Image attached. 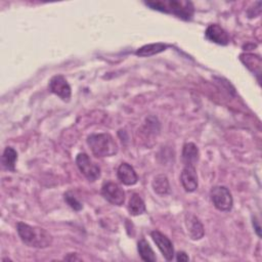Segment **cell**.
Wrapping results in <instances>:
<instances>
[{"label": "cell", "instance_id": "cell-22", "mask_svg": "<svg viewBox=\"0 0 262 262\" xmlns=\"http://www.w3.org/2000/svg\"><path fill=\"white\" fill-rule=\"evenodd\" d=\"M253 225L255 226V229H256V232H257V234H258V236H261V234H260V226H259V224H258V221L255 219H253Z\"/></svg>", "mask_w": 262, "mask_h": 262}, {"label": "cell", "instance_id": "cell-15", "mask_svg": "<svg viewBox=\"0 0 262 262\" xmlns=\"http://www.w3.org/2000/svg\"><path fill=\"white\" fill-rule=\"evenodd\" d=\"M168 48V45L165 43H151V44H146L143 45L142 47L138 48L135 51V54L140 57H148L155 54H158Z\"/></svg>", "mask_w": 262, "mask_h": 262}, {"label": "cell", "instance_id": "cell-4", "mask_svg": "<svg viewBox=\"0 0 262 262\" xmlns=\"http://www.w3.org/2000/svg\"><path fill=\"white\" fill-rule=\"evenodd\" d=\"M211 200L215 208L219 211L228 212L231 210L233 205V199L231 192L226 186L217 185L211 189Z\"/></svg>", "mask_w": 262, "mask_h": 262}, {"label": "cell", "instance_id": "cell-11", "mask_svg": "<svg viewBox=\"0 0 262 262\" xmlns=\"http://www.w3.org/2000/svg\"><path fill=\"white\" fill-rule=\"evenodd\" d=\"M180 181L185 191H194L198 188V174L195 171V167L184 166L180 175Z\"/></svg>", "mask_w": 262, "mask_h": 262}, {"label": "cell", "instance_id": "cell-17", "mask_svg": "<svg viewBox=\"0 0 262 262\" xmlns=\"http://www.w3.org/2000/svg\"><path fill=\"white\" fill-rule=\"evenodd\" d=\"M16 161H17L16 150L11 146L5 147V149L3 151V155H2V165H3V167L8 171L13 172L15 170Z\"/></svg>", "mask_w": 262, "mask_h": 262}, {"label": "cell", "instance_id": "cell-13", "mask_svg": "<svg viewBox=\"0 0 262 262\" xmlns=\"http://www.w3.org/2000/svg\"><path fill=\"white\" fill-rule=\"evenodd\" d=\"M200 158L198 146L192 142H187L182 148V162L184 166L195 167Z\"/></svg>", "mask_w": 262, "mask_h": 262}, {"label": "cell", "instance_id": "cell-1", "mask_svg": "<svg viewBox=\"0 0 262 262\" xmlns=\"http://www.w3.org/2000/svg\"><path fill=\"white\" fill-rule=\"evenodd\" d=\"M16 230L21 242L28 247L44 249L52 243L51 235L44 228L18 222L16 224Z\"/></svg>", "mask_w": 262, "mask_h": 262}, {"label": "cell", "instance_id": "cell-21", "mask_svg": "<svg viewBox=\"0 0 262 262\" xmlns=\"http://www.w3.org/2000/svg\"><path fill=\"white\" fill-rule=\"evenodd\" d=\"M176 260L179 262H182V261H188L189 260V258H188V256L186 255V253L185 252H178L177 253V256H176Z\"/></svg>", "mask_w": 262, "mask_h": 262}, {"label": "cell", "instance_id": "cell-9", "mask_svg": "<svg viewBox=\"0 0 262 262\" xmlns=\"http://www.w3.org/2000/svg\"><path fill=\"white\" fill-rule=\"evenodd\" d=\"M185 226L189 237L193 241L201 239L205 234V229L200 219L191 213L185 215Z\"/></svg>", "mask_w": 262, "mask_h": 262}, {"label": "cell", "instance_id": "cell-18", "mask_svg": "<svg viewBox=\"0 0 262 262\" xmlns=\"http://www.w3.org/2000/svg\"><path fill=\"white\" fill-rule=\"evenodd\" d=\"M137 250H138V253H139V256L140 258L143 260V261H146V262H155L157 260V257L152 251V249L150 248L149 244L144 239H140L137 244Z\"/></svg>", "mask_w": 262, "mask_h": 262}, {"label": "cell", "instance_id": "cell-2", "mask_svg": "<svg viewBox=\"0 0 262 262\" xmlns=\"http://www.w3.org/2000/svg\"><path fill=\"white\" fill-rule=\"evenodd\" d=\"M151 9L174 14L184 20L191 19L193 15V5L190 1L184 0H164V1H147L145 2Z\"/></svg>", "mask_w": 262, "mask_h": 262}, {"label": "cell", "instance_id": "cell-8", "mask_svg": "<svg viewBox=\"0 0 262 262\" xmlns=\"http://www.w3.org/2000/svg\"><path fill=\"white\" fill-rule=\"evenodd\" d=\"M151 238L154 239L155 244L157 245V247L159 248V250L161 251L162 255L164 256V258L167 261H171L174 258V247L172 242L162 232H160L159 230H154L150 233Z\"/></svg>", "mask_w": 262, "mask_h": 262}, {"label": "cell", "instance_id": "cell-10", "mask_svg": "<svg viewBox=\"0 0 262 262\" xmlns=\"http://www.w3.org/2000/svg\"><path fill=\"white\" fill-rule=\"evenodd\" d=\"M205 36L209 41L214 42L219 45L225 46L229 43V36H228L227 32L217 24L210 25L206 29Z\"/></svg>", "mask_w": 262, "mask_h": 262}, {"label": "cell", "instance_id": "cell-6", "mask_svg": "<svg viewBox=\"0 0 262 262\" xmlns=\"http://www.w3.org/2000/svg\"><path fill=\"white\" fill-rule=\"evenodd\" d=\"M101 195L108 203L116 206H122L125 202V192L123 188L118 183L113 181L103 183L101 187Z\"/></svg>", "mask_w": 262, "mask_h": 262}, {"label": "cell", "instance_id": "cell-16", "mask_svg": "<svg viewBox=\"0 0 262 262\" xmlns=\"http://www.w3.org/2000/svg\"><path fill=\"white\" fill-rule=\"evenodd\" d=\"M145 204L138 193H132L128 203V211L132 216H138L145 212Z\"/></svg>", "mask_w": 262, "mask_h": 262}, {"label": "cell", "instance_id": "cell-20", "mask_svg": "<svg viewBox=\"0 0 262 262\" xmlns=\"http://www.w3.org/2000/svg\"><path fill=\"white\" fill-rule=\"evenodd\" d=\"M64 201L75 211H80L83 208L82 204L71 192H66L64 193Z\"/></svg>", "mask_w": 262, "mask_h": 262}, {"label": "cell", "instance_id": "cell-5", "mask_svg": "<svg viewBox=\"0 0 262 262\" xmlns=\"http://www.w3.org/2000/svg\"><path fill=\"white\" fill-rule=\"evenodd\" d=\"M76 164L81 173L91 182L100 177V168L95 165L85 152H80L76 157Z\"/></svg>", "mask_w": 262, "mask_h": 262}, {"label": "cell", "instance_id": "cell-19", "mask_svg": "<svg viewBox=\"0 0 262 262\" xmlns=\"http://www.w3.org/2000/svg\"><path fill=\"white\" fill-rule=\"evenodd\" d=\"M152 188L154 190L161 195L167 194L170 192V185H169V181L166 175L164 174H159L157 175L154 180H152Z\"/></svg>", "mask_w": 262, "mask_h": 262}, {"label": "cell", "instance_id": "cell-12", "mask_svg": "<svg viewBox=\"0 0 262 262\" xmlns=\"http://www.w3.org/2000/svg\"><path fill=\"white\" fill-rule=\"evenodd\" d=\"M117 176L119 180L125 185H134L138 180V176L134 168L128 163H122L118 167Z\"/></svg>", "mask_w": 262, "mask_h": 262}, {"label": "cell", "instance_id": "cell-7", "mask_svg": "<svg viewBox=\"0 0 262 262\" xmlns=\"http://www.w3.org/2000/svg\"><path fill=\"white\" fill-rule=\"evenodd\" d=\"M49 90L63 101H69L71 98V86L62 75H56L51 78L49 81Z\"/></svg>", "mask_w": 262, "mask_h": 262}, {"label": "cell", "instance_id": "cell-3", "mask_svg": "<svg viewBox=\"0 0 262 262\" xmlns=\"http://www.w3.org/2000/svg\"><path fill=\"white\" fill-rule=\"evenodd\" d=\"M87 144L95 157H112L118 152V144L108 133H96L87 137Z\"/></svg>", "mask_w": 262, "mask_h": 262}, {"label": "cell", "instance_id": "cell-14", "mask_svg": "<svg viewBox=\"0 0 262 262\" xmlns=\"http://www.w3.org/2000/svg\"><path fill=\"white\" fill-rule=\"evenodd\" d=\"M239 58L250 71H252L255 75H257L259 80L261 75V58L258 55H254L250 53L242 54Z\"/></svg>", "mask_w": 262, "mask_h": 262}]
</instances>
